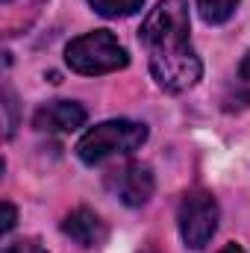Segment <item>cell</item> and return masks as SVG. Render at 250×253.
I'll list each match as a JSON object with an SVG mask.
<instances>
[{"mask_svg":"<svg viewBox=\"0 0 250 253\" xmlns=\"http://www.w3.org/2000/svg\"><path fill=\"white\" fill-rule=\"evenodd\" d=\"M188 33V0H159L138 30V39L150 56V74L162 91H188L203 77V65L191 47Z\"/></svg>","mask_w":250,"mask_h":253,"instance_id":"6da1fadb","label":"cell"},{"mask_svg":"<svg viewBox=\"0 0 250 253\" xmlns=\"http://www.w3.org/2000/svg\"><path fill=\"white\" fill-rule=\"evenodd\" d=\"M147 141V126L138 121H103V124L91 126L80 144H77V156L85 165H100L112 156H126L132 150H138Z\"/></svg>","mask_w":250,"mask_h":253,"instance_id":"7a4b0ae2","label":"cell"},{"mask_svg":"<svg viewBox=\"0 0 250 253\" xmlns=\"http://www.w3.org/2000/svg\"><path fill=\"white\" fill-rule=\"evenodd\" d=\"M65 62L71 71H77L83 77H100V74H112V71L126 68L129 53L109 30H94V33L74 39L65 47Z\"/></svg>","mask_w":250,"mask_h":253,"instance_id":"3957f363","label":"cell"},{"mask_svg":"<svg viewBox=\"0 0 250 253\" xmlns=\"http://www.w3.org/2000/svg\"><path fill=\"white\" fill-rule=\"evenodd\" d=\"M177 224H180V236L191 251H200L212 242L215 230H218V200L203 189L186 191V197L180 200V212H177Z\"/></svg>","mask_w":250,"mask_h":253,"instance_id":"277c9868","label":"cell"},{"mask_svg":"<svg viewBox=\"0 0 250 253\" xmlns=\"http://www.w3.org/2000/svg\"><path fill=\"white\" fill-rule=\"evenodd\" d=\"M109 189L115 191V197L124 203V206H144L153 189H156V180H153V171L141 162H129L124 168H118L112 177H109Z\"/></svg>","mask_w":250,"mask_h":253,"instance_id":"5b68a950","label":"cell"},{"mask_svg":"<svg viewBox=\"0 0 250 253\" xmlns=\"http://www.w3.org/2000/svg\"><path fill=\"white\" fill-rule=\"evenodd\" d=\"M85 109L77 100H53L42 106L33 118V126L39 132H74L85 124Z\"/></svg>","mask_w":250,"mask_h":253,"instance_id":"8992f818","label":"cell"},{"mask_svg":"<svg viewBox=\"0 0 250 253\" xmlns=\"http://www.w3.org/2000/svg\"><path fill=\"white\" fill-rule=\"evenodd\" d=\"M62 233L71 242H77L80 248H97V245H103L106 236H109V233H106V224L100 221V215L91 212V209H85V206L74 209V212L65 218Z\"/></svg>","mask_w":250,"mask_h":253,"instance_id":"52a82bcc","label":"cell"},{"mask_svg":"<svg viewBox=\"0 0 250 253\" xmlns=\"http://www.w3.org/2000/svg\"><path fill=\"white\" fill-rule=\"evenodd\" d=\"M224 106L227 109H245V106H250V50H248V56L242 59V65H239V74H236L227 97H224Z\"/></svg>","mask_w":250,"mask_h":253,"instance_id":"ba28073f","label":"cell"},{"mask_svg":"<svg viewBox=\"0 0 250 253\" xmlns=\"http://www.w3.org/2000/svg\"><path fill=\"white\" fill-rule=\"evenodd\" d=\"M239 0H197V9H200V18L206 24H224L233 18Z\"/></svg>","mask_w":250,"mask_h":253,"instance_id":"9c48e42d","label":"cell"},{"mask_svg":"<svg viewBox=\"0 0 250 253\" xmlns=\"http://www.w3.org/2000/svg\"><path fill=\"white\" fill-rule=\"evenodd\" d=\"M88 3L103 18H126L144 6V0H88Z\"/></svg>","mask_w":250,"mask_h":253,"instance_id":"30bf717a","label":"cell"},{"mask_svg":"<svg viewBox=\"0 0 250 253\" xmlns=\"http://www.w3.org/2000/svg\"><path fill=\"white\" fill-rule=\"evenodd\" d=\"M3 253H47L36 239H21V242H15V245H9Z\"/></svg>","mask_w":250,"mask_h":253,"instance_id":"8fae6325","label":"cell"},{"mask_svg":"<svg viewBox=\"0 0 250 253\" xmlns=\"http://www.w3.org/2000/svg\"><path fill=\"white\" fill-rule=\"evenodd\" d=\"M15 221H18V209H15L9 200H3V227H0V230L9 233V230L15 227Z\"/></svg>","mask_w":250,"mask_h":253,"instance_id":"7c38bea8","label":"cell"},{"mask_svg":"<svg viewBox=\"0 0 250 253\" xmlns=\"http://www.w3.org/2000/svg\"><path fill=\"white\" fill-rule=\"evenodd\" d=\"M218 253H245V251H242L239 245H227V248H221Z\"/></svg>","mask_w":250,"mask_h":253,"instance_id":"4fadbf2b","label":"cell"},{"mask_svg":"<svg viewBox=\"0 0 250 253\" xmlns=\"http://www.w3.org/2000/svg\"><path fill=\"white\" fill-rule=\"evenodd\" d=\"M3 3H9V0H3Z\"/></svg>","mask_w":250,"mask_h":253,"instance_id":"5bb4252c","label":"cell"}]
</instances>
